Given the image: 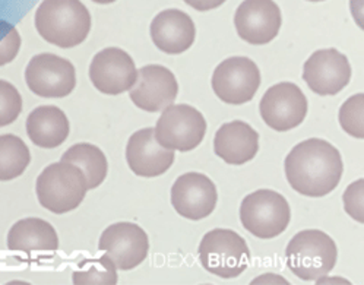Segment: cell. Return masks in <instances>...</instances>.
<instances>
[{
	"instance_id": "obj_18",
	"label": "cell",
	"mask_w": 364,
	"mask_h": 285,
	"mask_svg": "<svg viewBox=\"0 0 364 285\" xmlns=\"http://www.w3.org/2000/svg\"><path fill=\"white\" fill-rule=\"evenodd\" d=\"M151 38L159 50L167 55H180L188 51L196 37L192 18L178 9L160 12L151 22Z\"/></svg>"
},
{
	"instance_id": "obj_13",
	"label": "cell",
	"mask_w": 364,
	"mask_h": 285,
	"mask_svg": "<svg viewBox=\"0 0 364 285\" xmlns=\"http://www.w3.org/2000/svg\"><path fill=\"white\" fill-rule=\"evenodd\" d=\"M92 85L106 95H119L131 91L138 80L134 59L119 47H107L94 56L90 65Z\"/></svg>"
},
{
	"instance_id": "obj_5",
	"label": "cell",
	"mask_w": 364,
	"mask_h": 285,
	"mask_svg": "<svg viewBox=\"0 0 364 285\" xmlns=\"http://www.w3.org/2000/svg\"><path fill=\"white\" fill-rule=\"evenodd\" d=\"M198 253L203 269L224 279L242 275L252 257L246 240L228 228L208 231L200 240Z\"/></svg>"
},
{
	"instance_id": "obj_31",
	"label": "cell",
	"mask_w": 364,
	"mask_h": 285,
	"mask_svg": "<svg viewBox=\"0 0 364 285\" xmlns=\"http://www.w3.org/2000/svg\"><path fill=\"white\" fill-rule=\"evenodd\" d=\"M309 2H323V0H309Z\"/></svg>"
},
{
	"instance_id": "obj_2",
	"label": "cell",
	"mask_w": 364,
	"mask_h": 285,
	"mask_svg": "<svg viewBox=\"0 0 364 285\" xmlns=\"http://www.w3.org/2000/svg\"><path fill=\"white\" fill-rule=\"evenodd\" d=\"M34 21L41 38L60 48L82 44L91 31V15L81 0H43Z\"/></svg>"
},
{
	"instance_id": "obj_7",
	"label": "cell",
	"mask_w": 364,
	"mask_h": 285,
	"mask_svg": "<svg viewBox=\"0 0 364 285\" xmlns=\"http://www.w3.org/2000/svg\"><path fill=\"white\" fill-rule=\"evenodd\" d=\"M206 134L203 114L192 106H168L163 110L154 135L157 142L171 151L189 152L198 148Z\"/></svg>"
},
{
	"instance_id": "obj_9",
	"label": "cell",
	"mask_w": 364,
	"mask_h": 285,
	"mask_svg": "<svg viewBox=\"0 0 364 285\" xmlns=\"http://www.w3.org/2000/svg\"><path fill=\"white\" fill-rule=\"evenodd\" d=\"M307 98L293 82H279L264 94L259 102L262 120L275 132H287L300 126L307 116Z\"/></svg>"
},
{
	"instance_id": "obj_30",
	"label": "cell",
	"mask_w": 364,
	"mask_h": 285,
	"mask_svg": "<svg viewBox=\"0 0 364 285\" xmlns=\"http://www.w3.org/2000/svg\"><path fill=\"white\" fill-rule=\"evenodd\" d=\"M92 2H95L98 5H109V4L116 2V0H92Z\"/></svg>"
},
{
	"instance_id": "obj_20",
	"label": "cell",
	"mask_w": 364,
	"mask_h": 285,
	"mask_svg": "<svg viewBox=\"0 0 364 285\" xmlns=\"http://www.w3.org/2000/svg\"><path fill=\"white\" fill-rule=\"evenodd\" d=\"M70 124L56 106H40L33 110L27 119V134L34 145L53 149L60 146L69 136Z\"/></svg>"
},
{
	"instance_id": "obj_26",
	"label": "cell",
	"mask_w": 364,
	"mask_h": 285,
	"mask_svg": "<svg viewBox=\"0 0 364 285\" xmlns=\"http://www.w3.org/2000/svg\"><path fill=\"white\" fill-rule=\"evenodd\" d=\"M22 112V97L8 81L0 80V127L12 124Z\"/></svg>"
},
{
	"instance_id": "obj_12",
	"label": "cell",
	"mask_w": 364,
	"mask_h": 285,
	"mask_svg": "<svg viewBox=\"0 0 364 285\" xmlns=\"http://www.w3.org/2000/svg\"><path fill=\"white\" fill-rule=\"evenodd\" d=\"M218 192L214 181L202 173L181 174L171 186L174 211L186 220L200 221L210 217L217 206Z\"/></svg>"
},
{
	"instance_id": "obj_17",
	"label": "cell",
	"mask_w": 364,
	"mask_h": 285,
	"mask_svg": "<svg viewBox=\"0 0 364 285\" xmlns=\"http://www.w3.org/2000/svg\"><path fill=\"white\" fill-rule=\"evenodd\" d=\"M126 161L129 168L139 177H159L173 166L174 152L163 148L157 142L154 127H145L129 138Z\"/></svg>"
},
{
	"instance_id": "obj_4",
	"label": "cell",
	"mask_w": 364,
	"mask_h": 285,
	"mask_svg": "<svg viewBox=\"0 0 364 285\" xmlns=\"http://www.w3.org/2000/svg\"><path fill=\"white\" fill-rule=\"evenodd\" d=\"M335 242L321 230H303L285 249L289 269L303 281H316L326 276L336 264Z\"/></svg>"
},
{
	"instance_id": "obj_10",
	"label": "cell",
	"mask_w": 364,
	"mask_h": 285,
	"mask_svg": "<svg viewBox=\"0 0 364 285\" xmlns=\"http://www.w3.org/2000/svg\"><path fill=\"white\" fill-rule=\"evenodd\" d=\"M25 82L28 88L43 98H63L76 87L75 66L53 53L34 56L25 69Z\"/></svg>"
},
{
	"instance_id": "obj_28",
	"label": "cell",
	"mask_w": 364,
	"mask_h": 285,
	"mask_svg": "<svg viewBox=\"0 0 364 285\" xmlns=\"http://www.w3.org/2000/svg\"><path fill=\"white\" fill-rule=\"evenodd\" d=\"M363 198H364V180L358 178L351 183L344 192V208L346 213L358 224L364 222V208H363Z\"/></svg>"
},
{
	"instance_id": "obj_6",
	"label": "cell",
	"mask_w": 364,
	"mask_h": 285,
	"mask_svg": "<svg viewBox=\"0 0 364 285\" xmlns=\"http://www.w3.org/2000/svg\"><path fill=\"white\" fill-rule=\"evenodd\" d=\"M290 220V203L271 189H259L247 195L240 205L242 225L257 239L269 240L281 236Z\"/></svg>"
},
{
	"instance_id": "obj_19",
	"label": "cell",
	"mask_w": 364,
	"mask_h": 285,
	"mask_svg": "<svg viewBox=\"0 0 364 285\" xmlns=\"http://www.w3.org/2000/svg\"><path fill=\"white\" fill-rule=\"evenodd\" d=\"M214 151L227 164L243 166L256 157L259 134L243 120L224 123L215 134Z\"/></svg>"
},
{
	"instance_id": "obj_24",
	"label": "cell",
	"mask_w": 364,
	"mask_h": 285,
	"mask_svg": "<svg viewBox=\"0 0 364 285\" xmlns=\"http://www.w3.org/2000/svg\"><path fill=\"white\" fill-rule=\"evenodd\" d=\"M117 281V268L107 254L84 259L72 274L75 285H116Z\"/></svg>"
},
{
	"instance_id": "obj_15",
	"label": "cell",
	"mask_w": 364,
	"mask_h": 285,
	"mask_svg": "<svg viewBox=\"0 0 364 285\" xmlns=\"http://www.w3.org/2000/svg\"><path fill=\"white\" fill-rule=\"evenodd\" d=\"M281 23V9L274 0H245L234 15L239 37L252 45L271 43L278 36Z\"/></svg>"
},
{
	"instance_id": "obj_27",
	"label": "cell",
	"mask_w": 364,
	"mask_h": 285,
	"mask_svg": "<svg viewBox=\"0 0 364 285\" xmlns=\"http://www.w3.org/2000/svg\"><path fill=\"white\" fill-rule=\"evenodd\" d=\"M21 36L12 23L0 19V66L14 62L21 50Z\"/></svg>"
},
{
	"instance_id": "obj_3",
	"label": "cell",
	"mask_w": 364,
	"mask_h": 285,
	"mask_svg": "<svg viewBox=\"0 0 364 285\" xmlns=\"http://www.w3.org/2000/svg\"><path fill=\"white\" fill-rule=\"evenodd\" d=\"M87 190L88 185L82 170L66 161L47 166L36 183L40 205L59 215L75 211L85 199Z\"/></svg>"
},
{
	"instance_id": "obj_16",
	"label": "cell",
	"mask_w": 364,
	"mask_h": 285,
	"mask_svg": "<svg viewBox=\"0 0 364 285\" xmlns=\"http://www.w3.org/2000/svg\"><path fill=\"white\" fill-rule=\"evenodd\" d=\"M177 94L178 84L170 69L161 65H146L138 70L136 84L129 97L138 109L157 113L171 106Z\"/></svg>"
},
{
	"instance_id": "obj_1",
	"label": "cell",
	"mask_w": 364,
	"mask_h": 285,
	"mask_svg": "<svg viewBox=\"0 0 364 285\" xmlns=\"http://www.w3.org/2000/svg\"><path fill=\"white\" fill-rule=\"evenodd\" d=\"M289 185L307 198H322L340 185L344 174L341 154L323 139L310 138L297 144L284 163Z\"/></svg>"
},
{
	"instance_id": "obj_8",
	"label": "cell",
	"mask_w": 364,
	"mask_h": 285,
	"mask_svg": "<svg viewBox=\"0 0 364 285\" xmlns=\"http://www.w3.org/2000/svg\"><path fill=\"white\" fill-rule=\"evenodd\" d=\"M261 70L249 58H230L221 62L211 77L215 95L228 106L252 101L261 87Z\"/></svg>"
},
{
	"instance_id": "obj_21",
	"label": "cell",
	"mask_w": 364,
	"mask_h": 285,
	"mask_svg": "<svg viewBox=\"0 0 364 285\" xmlns=\"http://www.w3.org/2000/svg\"><path fill=\"white\" fill-rule=\"evenodd\" d=\"M8 247L14 252H56L59 237L55 227L41 218H23L12 225L8 235Z\"/></svg>"
},
{
	"instance_id": "obj_25",
	"label": "cell",
	"mask_w": 364,
	"mask_h": 285,
	"mask_svg": "<svg viewBox=\"0 0 364 285\" xmlns=\"http://www.w3.org/2000/svg\"><path fill=\"white\" fill-rule=\"evenodd\" d=\"M363 110H364V94H355L350 97L340 109L338 120L343 127V131L353 138H364V126H363Z\"/></svg>"
},
{
	"instance_id": "obj_14",
	"label": "cell",
	"mask_w": 364,
	"mask_h": 285,
	"mask_svg": "<svg viewBox=\"0 0 364 285\" xmlns=\"http://www.w3.org/2000/svg\"><path fill=\"white\" fill-rule=\"evenodd\" d=\"M301 76L315 94L335 95L348 85L351 66L347 56L336 48H322L304 62Z\"/></svg>"
},
{
	"instance_id": "obj_22",
	"label": "cell",
	"mask_w": 364,
	"mask_h": 285,
	"mask_svg": "<svg viewBox=\"0 0 364 285\" xmlns=\"http://www.w3.org/2000/svg\"><path fill=\"white\" fill-rule=\"evenodd\" d=\"M62 161L75 164L82 170L87 178L88 190L97 189L106 180L109 173V163L106 155H104V152L98 146L87 142L70 146L62 155Z\"/></svg>"
},
{
	"instance_id": "obj_29",
	"label": "cell",
	"mask_w": 364,
	"mask_h": 285,
	"mask_svg": "<svg viewBox=\"0 0 364 285\" xmlns=\"http://www.w3.org/2000/svg\"><path fill=\"white\" fill-rule=\"evenodd\" d=\"M227 0H185V4L198 12H208L220 8Z\"/></svg>"
},
{
	"instance_id": "obj_23",
	"label": "cell",
	"mask_w": 364,
	"mask_h": 285,
	"mask_svg": "<svg viewBox=\"0 0 364 285\" xmlns=\"http://www.w3.org/2000/svg\"><path fill=\"white\" fill-rule=\"evenodd\" d=\"M31 163L30 149L19 136L0 135V181L23 174Z\"/></svg>"
},
{
	"instance_id": "obj_11",
	"label": "cell",
	"mask_w": 364,
	"mask_h": 285,
	"mask_svg": "<svg viewBox=\"0 0 364 285\" xmlns=\"http://www.w3.org/2000/svg\"><path fill=\"white\" fill-rule=\"evenodd\" d=\"M98 249L114 262L120 271H131L148 257L149 240L142 227L135 222H116L102 231Z\"/></svg>"
}]
</instances>
